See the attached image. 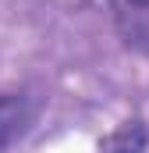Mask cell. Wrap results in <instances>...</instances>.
Returning <instances> with one entry per match:
<instances>
[{"label": "cell", "instance_id": "6da1fadb", "mask_svg": "<svg viewBox=\"0 0 149 153\" xmlns=\"http://www.w3.org/2000/svg\"><path fill=\"white\" fill-rule=\"evenodd\" d=\"M114 11V25L121 39L149 57V0H107Z\"/></svg>", "mask_w": 149, "mask_h": 153}, {"label": "cell", "instance_id": "7a4b0ae2", "mask_svg": "<svg viewBox=\"0 0 149 153\" xmlns=\"http://www.w3.org/2000/svg\"><path fill=\"white\" fill-rule=\"evenodd\" d=\"M36 121V103L25 93H4L0 96V150L18 143Z\"/></svg>", "mask_w": 149, "mask_h": 153}, {"label": "cell", "instance_id": "3957f363", "mask_svg": "<svg viewBox=\"0 0 149 153\" xmlns=\"http://www.w3.org/2000/svg\"><path fill=\"white\" fill-rule=\"evenodd\" d=\"M142 150H146V128H142V121H124L100 146V153H142Z\"/></svg>", "mask_w": 149, "mask_h": 153}]
</instances>
